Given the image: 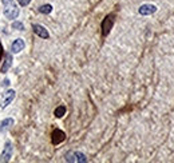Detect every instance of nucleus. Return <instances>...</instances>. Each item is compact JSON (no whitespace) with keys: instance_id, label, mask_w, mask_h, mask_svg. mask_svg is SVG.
I'll return each instance as SVG.
<instances>
[{"instance_id":"ddd939ff","label":"nucleus","mask_w":174,"mask_h":163,"mask_svg":"<svg viewBox=\"0 0 174 163\" xmlns=\"http://www.w3.org/2000/svg\"><path fill=\"white\" fill-rule=\"evenodd\" d=\"M64 114H66V107H64V106H59L55 110V116L56 118H62Z\"/></svg>"},{"instance_id":"6e6552de","label":"nucleus","mask_w":174,"mask_h":163,"mask_svg":"<svg viewBox=\"0 0 174 163\" xmlns=\"http://www.w3.org/2000/svg\"><path fill=\"white\" fill-rule=\"evenodd\" d=\"M111 27H113V18L111 16H107L103 20V23H102V33H103L104 36L108 35V32H110Z\"/></svg>"},{"instance_id":"f8f14e48","label":"nucleus","mask_w":174,"mask_h":163,"mask_svg":"<svg viewBox=\"0 0 174 163\" xmlns=\"http://www.w3.org/2000/svg\"><path fill=\"white\" fill-rule=\"evenodd\" d=\"M51 11H52V6H51V4H44V6L39 7V12H40V13L47 15V13H51Z\"/></svg>"},{"instance_id":"9b49d317","label":"nucleus","mask_w":174,"mask_h":163,"mask_svg":"<svg viewBox=\"0 0 174 163\" xmlns=\"http://www.w3.org/2000/svg\"><path fill=\"white\" fill-rule=\"evenodd\" d=\"M11 66H12V56H11V53H6V62H4L3 67H2V72H7Z\"/></svg>"},{"instance_id":"f03ea898","label":"nucleus","mask_w":174,"mask_h":163,"mask_svg":"<svg viewBox=\"0 0 174 163\" xmlns=\"http://www.w3.org/2000/svg\"><path fill=\"white\" fill-rule=\"evenodd\" d=\"M66 160L67 162H74V163H84V162H87V158L83 152L70 151L66 154Z\"/></svg>"},{"instance_id":"9d476101","label":"nucleus","mask_w":174,"mask_h":163,"mask_svg":"<svg viewBox=\"0 0 174 163\" xmlns=\"http://www.w3.org/2000/svg\"><path fill=\"white\" fill-rule=\"evenodd\" d=\"M13 119L12 118H8V119H4L2 123H0V131L2 132H4V131H7V130H9L12 126H13Z\"/></svg>"},{"instance_id":"39448f33","label":"nucleus","mask_w":174,"mask_h":163,"mask_svg":"<svg viewBox=\"0 0 174 163\" xmlns=\"http://www.w3.org/2000/svg\"><path fill=\"white\" fill-rule=\"evenodd\" d=\"M157 11V7L154 6V4H142L141 7L138 8V12L143 15V16H146V15H151Z\"/></svg>"},{"instance_id":"423d86ee","label":"nucleus","mask_w":174,"mask_h":163,"mask_svg":"<svg viewBox=\"0 0 174 163\" xmlns=\"http://www.w3.org/2000/svg\"><path fill=\"white\" fill-rule=\"evenodd\" d=\"M32 28H34V32L36 33L38 36H40L42 39H48V38H50L48 31L42 26V24H34Z\"/></svg>"},{"instance_id":"4468645a","label":"nucleus","mask_w":174,"mask_h":163,"mask_svg":"<svg viewBox=\"0 0 174 163\" xmlns=\"http://www.w3.org/2000/svg\"><path fill=\"white\" fill-rule=\"evenodd\" d=\"M12 28L13 29H18V31H23L24 26H23V23H20V22H13L12 23Z\"/></svg>"},{"instance_id":"2eb2a0df","label":"nucleus","mask_w":174,"mask_h":163,"mask_svg":"<svg viewBox=\"0 0 174 163\" xmlns=\"http://www.w3.org/2000/svg\"><path fill=\"white\" fill-rule=\"evenodd\" d=\"M18 3L20 4L22 7H26V6H28V4L31 3V0H18Z\"/></svg>"},{"instance_id":"f257e3e1","label":"nucleus","mask_w":174,"mask_h":163,"mask_svg":"<svg viewBox=\"0 0 174 163\" xmlns=\"http://www.w3.org/2000/svg\"><path fill=\"white\" fill-rule=\"evenodd\" d=\"M3 6H4V16L8 19H16L19 16V8L15 4L13 0H2Z\"/></svg>"},{"instance_id":"dca6fc26","label":"nucleus","mask_w":174,"mask_h":163,"mask_svg":"<svg viewBox=\"0 0 174 163\" xmlns=\"http://www.w3.org/2000/svg\"><path fill=\"white\" fill-rule=\"evenodd\" d=\"M8 84H9V80H8V79H6V80L3 82V86H8Z\"/></svg>"},{"instance_id":"20e7f679","label":"nucleus","mask_w":174,"mask_h":163,"mask_svg":"<svg viewBox=\"0 0 174 163\" xmlns=\"http://www.w3.org/2000/svg\"><path fill=\"white\" fill-rule=\"evenodd\" d=\"M12 151H13V149H12L11 142H7L6 147H4V150L2 152V156H0V162H8L12 158Z\"/></svg>"},{"instance_id":"0eeeda50","label":"nucleus","mask_w":174,"mask_h":163,"mask_svg":"<svg viewBox=\"0 0 174 163\" xmlns=\"http://www.w3.org/2000/svg\"><path fill=\"white\" fill-rule=\"evenodd\" d=\"M24 47H26V43H24L23 39H16L12 44H11V52L12 53H19L24 50Z\"/></svg>"},{"instance_id":"7ed1b4c3","label":"nucleus","mask_w":174,"mask_h":163,"mask_svg":"<svg viewBox=\"0 0 174 163\" xmlns=\"http://www.w3.org/2000/svg\"><path fill=\"white\" fill-rule=\"evenodd\" d=\"M15 95H16L15 90H8V91L3 95L2 100H0V108H6L8 104H11L12 100L15 99Z\"/></svg>"},{"instance_id":"1a4fd4ad","label":"nucleus","mask_w":174,"mask_h":163,"mask_svg":"<svg viewBox=\"0 0 174 163\" xmlns=\"http://www.w3.org/2000/svg\"><path fill=\"white\" fill-rule=\"evenodd\" d=\"M64 138H66V134H64L62 130H55L52 132V143H54V145H59V143H62L64 140Z\"/></svg>"}]
</instances>
